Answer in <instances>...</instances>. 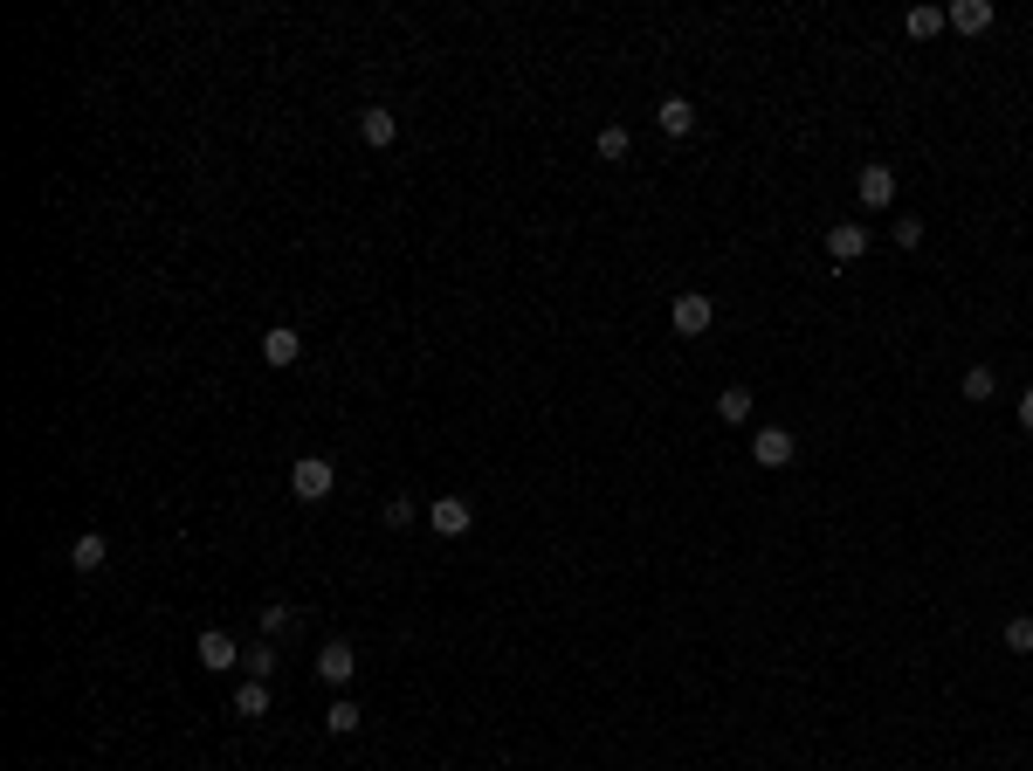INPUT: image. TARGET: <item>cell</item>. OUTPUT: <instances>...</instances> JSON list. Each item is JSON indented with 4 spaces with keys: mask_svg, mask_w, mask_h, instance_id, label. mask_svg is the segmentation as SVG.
<instances>
[{
    "mask_svg": "<svg viewBox=\"0 0 1033 771\" xmlns=\"http://www.w3.org/2000/svg\"><path fill=\"white\" fill-rule=\"evenodd\" d=\"M338 489V469L324 462V455H297V469H290V496L297 503H324Z\"/></svg>",
    "mask_w": 1033,
    "mask_h": 771,
    "instance_id": "cell-1",
    "label": "cell"
},
{
    "mask_svg": "<svg viewBox=\"0 0 1033 771\" xmlns=\"http://www.w3.org/2000/svg\"><path fill=\"white\" fill-rule=\"evenodd\" d=\"M469 524H476V510H469L462 496H434V503H427V531L434 537H462Z\"/></svg>",
    "mask_w": 1033,
    "mask_h": 771,
    "instance_id": "cell-2",
    "label": "cell"
},
{
    "mask_svg": "<svg viewBox=\"0 0 1033 771\" xmlns=\"http://www.w3.org/2000/svg\"><path fill=\"white\" fill-rule=\"evenodd\" d=\"M669 324H675V331H682V338H703V331L717 324V303H710V297H696V290H689V297H675Z\"/></svg>",
    "mask_w": 1033,
    "mask_h": 771,
    "instance_id": "cell-3",
    "label": "cell"
},
{
    "mask_svg": "<svg viewBox=\"0 0 1033 771\" xmlns=\"http://www.w3.org/2000/svg\"><path fill=\"white\" fill-rule=\"evenodd\" d=\"M792 448H799V441H792L786 427H758V434H751V455H758V469H786Z\"/></svg>",
    "mask_w": 1033,
    "mask_h": 771,
    "instance_id": "cell-4",
    "label": "cell"
},
{
    "mask_svg": "<svg viewBox=\"0 0 1033 771\" xmlns=\"http://www.w3.org/2000/svg\"><path fill=\"white\" fill-rule=\"evenodd\" d=\"M317 675L345 689V682L359 675V654H352V641H324V648H317Z\"/></svg>",
    "mask_w": 1033,
    "mask_h": 771,
    "instance_id": "cell-5",
    "label": "cell"
},
{
    "mask_svg": "<svg viewBox=\"0 0 1033 771\" xmlns=\"http://www.w3.org/2000/svg\"><path fill=\"white\" fill-rule=\"evenodd\" d=\"M193 654L207 661V675H221V668H242V648H235V634H221V627H207Z\"/></svg>",
    "mask_w": 1033,
    "mask_h": 771,
    "instance_id": "cell-6",
    "label": "cell"
},
{
    "mask_svg": "<svg viewBox=\"0 0 1033 771\" xmlns=\"http://www.w3.org/2000/svg\"><path fill=\"white\" fill-rule=\"evenodd\" d=\"M854 193H861V207H889V200H896V173H889V166H861V173H854Z\"/></svg>",
    "mask_w": 1033,
    "mask_h": 771,
    "instance_id": "cell-7",
    "label": "cell"
},
{
    "mask_svg": "<svg viewBox=\"0 0 1033 771\" xmlns=\"http://www.w3.org/2000/svg\"><path fill=\"white\" fill-rule=\"evenodd\" d=\"M297 358H304V338H297L290 324L262 331V365H276V372H283V365H297Z\"/></svg>",
    "mask_w": 1033,
    "mask_h": 771,
    "instance_id": "cell-8",
    "label": "cell"
},
{
    "mask_svg": "<svg viewBox=\"0 0 1033 771\" xmlns=\"http://www.w3.org/2000/svg\"><path fill=\"white\" fill-rule=\"evenodd\" d=\"M827 255H834V262H861V255H868V228H861V221L827 228Z\"/></svg>",
    "mask_w": 1033,
    "mask_h": 771,
    "instance_id": "cell-9",
    "label": "cell"
},
{
    "mask_svg": "<svg viewBox=\"0 0 1033 771\" xmlns=\"http://www.w3.org/2000/svg\"><path fill=\"white\" fill-rule=\"evenodd\" d=\"M359 138H365V145H393V138H400V118H393L386 104H365V111H359Z\"/></svg>",
    "mask_w": 1033,
    "mask_h": 771,
    "instance_id": "cell-10",
    "label": "cell"
},
{
    "mask_svg": "<svg viewBox=\"0 0 1033 771\" xmlns=\"http://www.w3.org/2000/svg\"><path fill=\"white\" fill-rule=\"evenodd\" d=\"M655 124H662L669 138H689V131H696V104H689V97H662V111H655Z\"/></svg>",
    "mask_w": 1033,
    "mask_h": 771,
    "instance_id": "cell-11",
    "label": "cell"
},
{
    "mask_svg": "<svg viewBox=\"0 0 1033 771\" xmlns=\"http://www.w3.org/2000/svg\"><path fill=\"white\" fill-rule=\"evenodd\" d=\"M944 21H951L958 35H985V28H992V0H958Z\"/></svg>",
    "mask_w": 1033,
    "mask_h": 771,
    "instance_id": "cell-12",
    "label": "cell"
},
{
    "mask_svg": "<svg viewBox=\"0 0 1033 771\" xmlns=\"http://www.w3.org/2000/svg\"><path fill=\"white\" fill-rule=\"evenodd\" d=\"M104 558H111V544H104L97 531H83L76 544H69V565H76V572H104Z\"/></svg>",
    "mask_w": 1033,
    "mask_h": 771,
    "instance_id": "cell-13",
    "label": "cell"
},
{
    "mask_svg": "<svg viewBox=\"0 0 1033 771\" xmlns=\"http://www.w3.org/2000/svg\"><path fill=\"white\" fill-rule=\"evenodd\" d=\"M359 723H365V710H359V703H352V696H338V703L324 710V730H331V737H352Z\"/></svg>",
    "mask_w": 1033,
    "mask_h": 771,
    "instance_id": "cell-14",
    "label": "cell"
},
{
    "mask_svg": "<svg viewBox=\"0 0 1033 771\" xmlns=\"http://www.w3.org/2000/svg\"><path fill=\"white\" fill-rule=\"evenodd\" d=\"M958 393H965V400H972V407H985V400H992V393H999V379H992V365H972V372H965V379H958Z\"/></svg>",
    "mask_w": 1033,
    "mask_h": 771,
    "instance_id": "cell-15",
    "label": "cell"
},
{
    "mask_svg": "<svg viewBox=\"0 0 1033 771\" xmlns=\"http://www.w3.org/2000/svg\"><path fill=\"white\" fill-rule=\"evenodd\" d=\"M627 145H634V138H627V124H600V138H593V152H600V159H613V166L627 159Z\"/></svg>",
    "mask_w": 1033,
    "mask_h": 771,
    "instance_id": "cell-16",
    "label": "cell"
},
{
    "mask_svg": "<svg viewBox=\"0 0 1033 771\" xmlns=\"http://www.w3.org/2000/svg\"><path fill=\"white\" fill-rule=\"evenodd\" d=\"M235 716H269V682H242L235 689Z\"/></svg>",
    "mask_w": 1033,
    "mask_h": 771,
    "instance_id": "cell-17",
    "label": "cell"
},
{
    "mask_svg": "<svg viewBox=\"0 0 1033 771\" xmlns=\"http://www.w3.org/2000/svg\"><path fill=\"white\" fill-rule=\"evenodd\" d=\"M242 668H248V682H269V675H276V648H269V641H255V648L242 654Z\"/></svg>",
    "mask_w": 1033,
    "mask_h": 771,
    "instance_id": "cell-18",
    "label": "cell"
},
{
    "mask_svg": "<svg viewBox=\"0 0 1033 771\" xmlns=\"http://www.w3.org/2000/svg\"><path fill=\"white\" fill-rule=\"evenodd\" d=\"M717 414H724V420H751V393H744V386H724V393H717Z\"/></svg>",
    "mask_w": 1033,
    "mask_h": 771,
    "instance_id": "cell-19",
    "label": "cell"
},
{
    "mask_svg": "<svg viewBox=\"0 0 1033 771\" xmlns=\"http://www.w3.org/2000/svg\"><path fill=\"white\" fill-rule=\"evenodd\" d=\"M1006 648L1033 654V613H1013V620H1006Z\"/></svg>",
    "mask_w": 1033,
    "mask_h": 771,
    "instance_id": "cell-20",
    "label": "cell"
},
{
    "mask_svg": "<svg viewBox=\"0 0 1033 771\" xmlns=\"http://www.w3.org/2000/svg\"><path fill=\"white\" fill-rule=\"evenodd\" d=\"M903 28H910L916 42H930V35L944 28V14H937V7H910V21H903Z\"/></svg>",
    "mask_w": 1033,
    "mask_h": 771,
    "instance_id": "cell-21",
    "label": "cell"
},
{
    "mask_svg": "<svg viewBox=\"0 0 1033 771\" xmlns=\"http://www.w3.org/2000/svg\"><path fill=\"white\" fill-rule=\"evenodd\" d=\"M290 620H297L290 606H262V641H276V634H290Z\"/></svg>",
    "mask_w": 1033,
    "mask_h": 771,
    "instance_id": "cell-22",
    "label": "cell"
},
{
    "mask_svg": "<svg viewBox=\"0 0 1033 771\" xmlns=\"http://www.w3.org/2000/svg\"><path fill=\"white\" fill-rule=\"evenodd\" d=\"M386 524H414V496H393L386 503Z\"/></svg>",
    "mask_w": 1033,
    "mask_h": 771,
    "instance_id": "cell-23",
    "label": "cell"
},
{
    "mask_svg": "<svg viewBox=\"0 0 1033 771\" xmlns=\"http://www.w3.org/2000/svg\"><path fill=\"white\" fill-rule=\"evenodd\" d=\"M896 241H903V248H923V221H896Z\"/></svg>",
    "mask_w": 1033,
    "mask_h": 771,
    "instance_id": "cell-24",
    "label": "cell"
},
{
    "mask_svg": "<svg viewBox=\"0 0 1033 771\" xmlns=\"http://www.w3.org/2000/svg\"><path fill=\"white\" fill-rule=\"evenodd\" d=\"M1020 427H1027V434H1033V386H1027V393H1020Z\"/></svg>",
    "mask_w": 1033,
    "mask_h": 771,
    "instance_id": "cell-25",
    "label": "cell"
}]
</instances>
